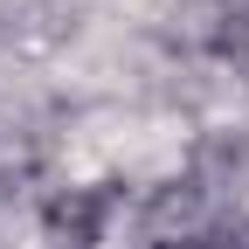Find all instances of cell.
<instances>
[{
  "label": "cell",
  "instance_id": "obj_1",
  "mask_svg": "<svg viewBox=\"0 0 249 249\" xmlns=\"http://www.w3.org/2000/svg\"><path fill=\"white\" fill-rule=\"evenodd\" d=\"M242 49H249V21H242Z\"/></svg>",
  "mask_w": 249,
  "mask_h": 249
}]
</instances>
